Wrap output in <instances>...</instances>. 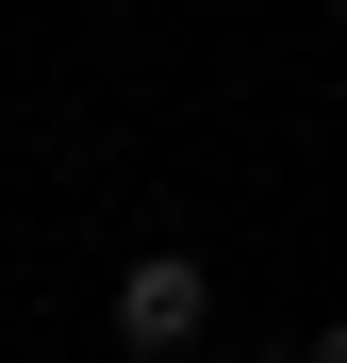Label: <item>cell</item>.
I'll return each instance as SVG.
<instances>
[{"mask_svg": "<svg viewBox=\"0 0 347 363\" xmlns=\"http://www.w3.org/2000/svg\"><path fill=\"white\" fill-rule=\"evenodd\" d=\"M215 330V264L199 248H133V264H116V347H133V363H182Z\"/></svg>", "mask_w": 347, "mask_h": 363, "instance_id": "1", "label": "cell"}, {"mask_svg": "<svg viewBox=\"0 0 347 363\" xmlns=\"http://www.w3.org/2000/svg\"><path fill=\"white\" fill-rule=\"evenodd\" d=\"M314 363H347V314H331V330H314Z\"/></svg>", "mask_w": 347, "mask_h": 363, "instance_id": "2", "label": "cell"}, {"mask_svg": "<svg viewBox=\"0 0 347 363\" xmlns=\"http://www.w3.org/2000/svg\"><path fill=\"white\" fill-rule=\"evenodd\" d=\"M248 363H314V347H248Z\"/></svg>", "mask_w": 347, "mask_h": 363, "instance_id": "3", "label": "cell"}]
</instances>
